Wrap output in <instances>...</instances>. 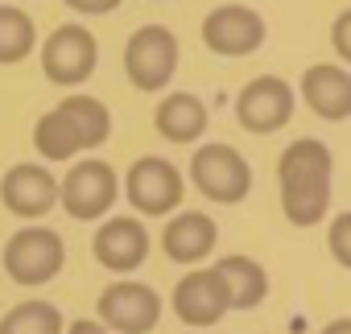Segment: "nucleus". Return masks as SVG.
Returning <instances> with one entry per match:
<instances>
[{"label": "nucleus", "mask_w": 351, "mask_h": 334, "mask_svg": "<svg viewBox=\"0 0 351 334\" xmlns=\"http://www.w3.org/2000/svg\"><path fill=\"white\" fill-rule=\"evenodd\" d=\"M330 174L335 161L330 149L314 136L293 140L277 161V182H281V207L293 227H314L330 207Z\"/></svg>", "instance_id": "1"}, {"label": "nucleus", "mask_w": 351, "mask_h": 334, "mask_svg": "<svg viewBox=\"0 0 351 334\" xmlns=\"http://www.w3.org/2000/svg\"><path fill=\"white\" fill-rule=\"evenodd\" d=\"M178 70V38L165 25H141L124 46V75L136 91H161Z\"/></svg>", "instance_id": "2"}, {"label": "nucleus", "mask_w": 351, "mask_h": 334, "mask_svg": "<svg viewBox=\"0 0 351 334\" xmlns=\"http://www.w3.org/2000/svg\"><path fill=\"white\" fill-rule=\"evenodd\" d=\"M66 248L62 235L54 227H21L9 244H5V272L17 285H46L62 272Z\"/></svg>", "instance_id": "3"}, {"label": "nucleus", "mask_w": 351, "mask_h": 334, "mask_svg": "<svg viewBox=\"0 0 351 334\" xmlns=\"http://www.w3.org/2000/svg\"><path fill=\"white\" fill-rule=\"evenodd\" d=\"M191 182L211 203H240L252 190V170L232 144L215 140V144H199V153L191 157Z\"/></svg>", "instance_id": "4"}, {"label": "nucleus", "mask_w": 351, "mask_h": 334, "mask_svg": "<svg viewBox=\"0 0 351 334\" xmlns=\"http://www.w3.org/2000/svg\"><path fill=\"white\" fill-rule=\"evenodd\" d=\"M95 62H99V46H95V34L87 25H58L42 42V70L58 87L87 83L91 70H95Z\"/></svg>", "instance_id": "5"}, {"label": "nucleus", "mask_w": 351, "mask_h": 334, "mask_svg": "<svg viewBox=\"0 0 351 334\" xmlns=\"http://www.w3.org/2000/svg\"><path fill=\"white\" fill-rule=\"evenodd\" d=\"M58 203L71 219H99L112 211L116 203V170L108 161H79L66 174V182H58Z\"/></svg>", "instance_id": "6"}, {"label": "nucleus", "mask_w": 351, "mask_h": 334, "mask_svg": "<svg viewBox=\"0 0 351 334\" xmlns=\"http://www.w3.org/2000/svg\"><path fill=\"white\" fill-rule=\"evenodd\" d=\"M157 318H161V297L141 281H116L99 293V322L112 334H149Z\"/></svg>", "instance_id": "7"}, {"label": "nucleus", "mask_w": 351, "mask_h": 334, "mask_svg": "<svg viewBox=\"0 0 351 334\" xmlns=\"http://www.w3.org/2000/svg\"><path fill=\"white\" fill-rule=\"evenodd\" d=\"M182 174L165 157H136L124 178V194L141 215H169L182 203Z\"/></svg>", "instance_id": "8"}, {"label": "nucleus", "mask_w": 351, "mask_h": 334, "mask_svg": "<svg viewBox=\"0 0 351 334\" xmlns=\"http://www.w3.org/2000/svg\"><path fill=\"white\" fill-rule=\"evenodd\" d=\"M203 42L211 54L248 58L265 46V17L248 5H219L203 21Z\"/></svg>", "instance_id": "9"}, {"label": "nucleus", "mask_w": 351, "mask_h": 334, "mask_svg": "<svg viewBox=\"0 0 351 334\" xmlns=\"http://www.w3.org/2000/svg\"><path fill=\"white\" fill-rule=\"evenodd\" d=\"M293 103H298V95H293V87H289L285 79L261 75V79H252V83L240 91V99H236V120H240L248 132L269 136V132H277V128L289 124Z\"/></svg>", "instance_id": "10"}, {"label": "nucleus", "mask_w": 351, "mask_h": 334, "mask_svg": "<svg viewBox=\"0 0 351 334\" xmlns=\"http://www.w3.org/2000/svg\"><path fill=\"white\" fill-rule=\"evenodd\" d=\"M173 313H178L186 326H215L232 305H228V289H223V277L215 268H199V272H186L178 285H173V297H169Z\"/></svg>", "instance_id": "11"}, {"label": "nucleus", "mask_w": 351, "mask_h": 334, "mask_svg": "<svg viewBox=\"0 0 351 334\" xmlns=\"http://www.w3.org/2000/svg\"><path fill=\"white\" fill-rule=\"evenodd\" d=\"M0 198H5V207L13 215H21V219H42L58 203V182H54L50 170L25 161V165H13V170L5 174V182H0Z\"/></svg>", "instance_id": "12"}, {"label": "nucleus", "mask_w": 351, "mask_h": 334, "mask_svg": "<svg viewBox=\"0 0 351 334\" xmlns=\"http://www.w3.org/2000/svg\"><path fill=\"white\" fill-rule=\"evenodd\" d=\"M91 248H95V260H99L104 268H112V272H132V268H141V260L149 256V231L141 227V219L120 215V219H108V223L95 231Z\"/></svg>", "instance_id": "13"}, {"label": "nucleus", "mask_w": 351, "mask_h": 334, "mask_svg": "<svg viewBox=\"0 0 351 334\" xmlns=\"http://www.w3.org/2000/svg\"><path fill=\"white\" fill-rule=\"evenodd\" d=\"M302 99L322 120H347L351 116V75L343 66L318 62L302 75Z\"/></svg>", "instance_id": "14"}, {"label": "nucleus", "mask_w": 351, "mask_h": 334, "mask_svg": "<svg viewBox=\"0 0 351 334\" xmlns=\"http://www.w3.org/2000/svg\"><path fill=\"white\" fill-rule=\"evenodd\" d=\"M215 240H219V227L215 219L199 215V211H182L173 215L161 231V244H165V256L178 260V264H199L215 252Z\"/></svg>", "instance_id": "15"}, {"label": "nucleus", "mask_w": 351, "mask_h": 334, "mask_svg": "<svg viewBox=\"0 0 351 334\" xmlns=\"http://www.w3.org/2000/svg\"><path fill=\"white\" fill-rule=\"evenodd\" d=\"M153 124H157V132H161L165 140L191 144V140H199V136L207 132V103H203L199 95L173 91V95H165V99L157 103Z\"/></svg>", "instance_id": "16"}, {"label": "nucleus", "mask_w": 351, "mask_h": 334, "mask_svg": "<svg viewBox=\"0 0 351 334\" xmlns=\"http://www.w3.org/2000/svg\"><path fill=\"white\" fill-rule=\"evenodd\" d=\"M215 272L223 277V289H228V305H232V309H252V305H261L265 293H269L265 268H261L256 260H248V256H223V260L215 264Z\"/></svg>", "instance_id": "17"}, {"label": "nucleus", "mask_w": 351, "mask_h": 334, "mask_svg": "<svg viewBox=\"0 0 351 334\" xmlns=\"http://www.w3.org/2000/svg\"><path fill=\"white\" fill-rule=\"evenodd\" d=\"M34 144H38V153H42L46 161H66V157L83 153V136H79V128L71 124V116H66L62 107H50V112L38 120Z\"/></svg>", "instance_id": "18"}, {"label": "nucleus", "mask_w": 351, "mask_h": 334, "mask_svg": "<svg viewBox=\"0 0 351 334\" xmlns=\"http://www.w3.org/2000/svg\"><path fill=\"white\" fill-rule=\"evenodd\" d=\"M38 29L29 21V13L13 9V5H0V66H13L21 58L34 54Z\"/></svg>", "instance_id": "19"}, {"label": "nucleus", "mask_w": 351, "mask_h": 334, "mask_svg": "<svg viewBox=\"0 0 351 334\" xmlns=\"http://www.w3.org/2000/svg\"><path fill=\"white\" fill-rule=\"evenodd\" d=\"M58 107H62V112L71 116V124L79 128L83 149H99V144L108 140V132H112V116H108V107H104L99 99H91V95H66Z\"/></svg>", "instance_id": "20"}, {"label": "nucleus", "mask_w": 351, "mask_h": 334, "mask_svg": "<svg viewBox=\"0 0 351 334\" xmlns=\"http://www.w3.org/2000/svg\"><path fill=\"white\" fill-rule=\"evenodd\" d=\"M0 334H62V313L50 301H21L0 318Z\"/></svg>", "instance_id": "21"}, {"label": "nucleus", "mask_w": 351, "mask_h": 334, "mask_svg": "<svg viewBox=\"0 0 351 334\" xmlns=\"http://www.w3.org/2000/svg\"><path fill=\"white\" fill-rule=\"evenodd\" d=\"M326 244H330L335 260H339L343 268H351V211H347V215H339V219L330 223V235H326Z\"/></svg>", "instance_id": "22"}, {"label": "nucleus", "mask_w": 351, "mask_h": 334, "mask_svg": "<svg viewBox=\"0 0 351 334\" xmlns=\"http://www.w3.org/2000/svg\"><path fill=\"white\" fill-rule=\"evenodd\" d=\"M330 42H335V54L343 62H351V9L335 17V29H330Z\"/></svg>", "instance_id": "23"}, {"label": "nucleus", "mask_w": 351, "mask_h": 334, "mask_svg": "<svg viewBox=\"0 0 351 334\" xmlns=\"http://www.w3.org/2000/svg\"><path fill=\"white\" fill-rule=\"evenodd\" d=\"M62 5L75 13H87V17H104V13L120 9V0H62Z\"/></svg>", "instance_id": "24"}, {"label": "nucleus", "mask_w": 351, "mask_h": 334, "mask_svg": "<svg viewBox=\"0 0 351 334\" xmlns=\"http://www.w3.org/2000/svg\"><path fill=\"white\" fill-rule=\"evenodd\" d=\"M66 334H112L99 318H79V322H71L66 326Z\"/></svg>", "instance_id": "25"}, {"label": "nucleus", "mask_w": 351, "mask_h": 334, "mask_svg": "<svg viewBox=\"0 0 351 334\" xmlns=\"http://www.w3.org/2000/svg\"><path fill=\"white\" fill-rule=\"evenodd\" d=\"M322 334H351V318H339V322H330Z\"/></svg>", "instance_id": "26"}]
</instances>
